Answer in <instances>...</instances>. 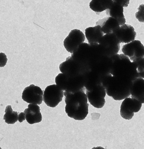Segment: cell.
Instances as JSON below:
<instances>
[{"label":"cell","instance_id":"6da1fadb","mask_svg":"<svg viewBox=\"0 0 144 149\" xmlns=\"http://www.w3.org/2000/svg\"><path fill=\"white\" fill-rule=\"evenodd\" d=\"M86 89L74 93L64 91L65 110L68 117L75 120L85 119L89 114V104Z\"/></svg>","mask_w":144,"mask_h":149},{"label":"cell","instance_id":"7a4b0ae2","mask_svg":"<svg viewBox=\"0 0 144 149\" xmlns=\"http://www.w3.org/2000/svg\"><path fill=\"white\" fill-rule=\"evenodd\" d=\"M132 83L129 79L110 74L103 78L102 85L108 96L115 100L121 101L130 96Z\"/></svg>","mask_w":144,"mask_h":149},{"label":"cell","instance_id":"3957f363","mask_svg":"<svg viewBox=\"0 0 144 149\" xmlns=\"http://www.w3.org/2000/svg\"><path fill=\"white\" fill-rule=\"evenodd\" d=\"M110 57L112 61V75L124 77L132 81L139 78L136 68L127 56L118 54Z\"/></svg>","mask_w":144,"mask_h":149},{"label":"cell","instance_id":"277c9868","mask_svg":"<svg viewBox=\"0 0 144 149\" xmlns=\"http://www.w3.org/2000/svg\"><path fill=\"white\" fill-rule=\"evenodd\" d=\"M55 82L60 89L69 93H76L85 88L83 74L69 77L63 73H59L55 77Z\"/></svg>","mask_w":144,"mask_h":149},{"label":"cell","instance_id":"5b68a950","mask_svg":"<svg viewBox=\"0 0 144 149\" xmlns=\"http://www.w3.org/2000/svg\"><path fill=\"white\" fill-rule=\"evenodd\" d=\"M71 56L83 68L89 70L90 65L93 59L92 47L88 43H82L72 54Z\"/></svg>","mask_w":144,"mask_h":149},{"label":"cell","instance_id":"8992f818","mask_svg":"<svg viewBox=\"0 0 144 149\" xmlns=\"http://www.w3.org/2000/svg\"><path fill=\"white\" fill-rule=\"evenodd\" d=\"M64 97V91L56 84L48 86L44 92L43 100L49 107L55 108L61 102Z\"/></svg>","mask_w":144,"mask_h":149},{"label":"cell","instance_id":"52a82bcc","mask_svg":"<svg viewBox=\"0 0 144 149\" xmlns=\"http://www.w3.org/2000/svg\"><path fill=\"white\" fill-rule=\"evenodd\" d=\"M98 43L103 48L106 56L108 57L118 54L120 50V43L113 33L104 35Z\"/></svg>","mask_w":144,"mask_h":149},{"label":"cell","instance_id":"ba28073f","mask_svg":"<svg viewBox=\"0 0 144 149\" xmlns=\"http://www.w3.org/2000/svg\"><path fill=\"white\" fill-rule=\"evenodd\" d=\"M142 103L131 97L124 100L120 107V115L121 117L127 120H131L134 113H138L141 109Z\"/></svg>","mask_w":144,"mask_h":149},{"label":"cell","instance_id":"9c48e42d","mask_svg":"<svg viewBox=\"0 0 144 149\" xmlns=\"http://www.w3.org/2000/svg\"><path fill=\"white\" fill-rule=\"evenodd\" d=\"M86 37L82 31L79 29L72 30L63 41V46L67 52L72 54L79 45L84 43Z\"/></svg>","mask_w":144,"mask_h":149},{"label":"cell","instance_id":"30bf717a","mask_svg":"<svg viewBox=\"0 0 144 149\" xmlns=\"http://www.w3.org/2000/svg\"><path fill=\"white\" fill-rule=\"evenodd\" d=\"M122 52L123 54L129 57L131 62L144 58V45L139 40H135L124 45L122 47Z\"/></svg>","mask_w":144,"mask_h":149},{"label":"cell","instance_id":"8fae6325","mask_svg":"<svg viewBox=\"0 0 144 149\" xmlns=\"http://www.w3.org/2000/svg\"><path fill=\"white\" fill-rule=\"evenodd\" d=\"M88 100L95 108L100 109L105 106L106 91L102 84L98 86L91 91H86Z\"/></svg>","mask_w":144,"mask_h":149},{"label":"cell","instance_id":"7c38bea8","mask_svg":"<svg viewBox=\"0 0 144 149\" xmlns=\"http://www.w3.org/2000/svg\"><path fill=\"white\" fill-rule=\"evenodd\" d=\"M43 91L41 88L34 84L25 88L22 93V98L30 104L40 105L43 101Z\"/></svg>","mask_w":144,"mask_h":149},{"label":"cell","instance_id":"4fadbf2b","mask_svg":"<svg viewBox=\"0 0 144 149\" xmlns=\"http://www.w3.org/2000/svg\"><path fill=\"white\" fill-rule=\"evenodd\" d=\"M59 70L61 73L69 77L82 75L87 71L73 60L71 56L67 57L66 61L60 65Z\"/></svg>","mask_w":144,"mask_h":149},{"label":"cell","instance_id":"5bb4252c","mask_svg":"<svg viewBox=\"0 0 144 149\" xmlns=\"http://www.w3.org/2000/svg\"><path fill=\"white\" fill-rule=\"evenodd\" d=\"M112 66L111 58L105 56L91 64L89 70L95 72L103 79L110 74Z\"/></svg>","mask_w":144,"mask_h":149},{"label":"cell","instance_id":"9a60e30c","mask_svg":"<svg viewBox=\"0 0 144 149\" xmlns=\"http://www.w3.org/2000/svg\"><path fill=\"white\" fill-rule=\"evenodd\" d=\"M113 34L116 36L119 43L126 44L135 40L136 36L134 28L131 25L126 24L120 26Z\"/></svg>","mask_w":144,"mask_h":149},{"label":"cell","instance_id":"2e32d148","mask_svg":"<svg viewBox=\"0 0 144 149\" xmlns=\"http://www.w3.org/2000/svg\"><path fill=\"white\" fill-rule=\"evenodd\" d=\"M84 87L86 91H91L99 85L102 84L103 78L92 71H86L83 74Z\"/></svg>","mask_w":144,"mask_h":149},{"label":"cell","instance_id":"e0dca14e","mask_svg":"<svg viewBox=\"0 0 144 149\" xmlns=\"http://www.w3.org/2000/svg\"><path fill=\"white\" fill-rule=\"evenodd\" d=\"M99 25L104 34L114 33L120 27L118 22L116 19L109 17H106L98 20L96 25Z\"/></svg>","mask_w":144,"mask_h":149},{"label":"cell","instance_id":"ac0fdd59","mask_svg":"<svg viewBox=\"0 0 144 149\" xmlns=\"http://www.w3.org/2000/svg\"><path fill=\"white\" fill-rule=\"evenodd\" d=\"M40 107L38 105L29 104L27 108L24 111L25 115V120L29 124H34L41 122L42 120L40 112Z\"/></svg>","mask_w":144,"mask_h":149},{"label":"cell","instance_id":"d6986e66","mask_svg":"<svg viewBox=\"0 0 144 149\" xmlns=\"http://www.w3.org/2000/svg\"><path fill=\"white\" fill-rule=\"evenodd\" d=\"M106 14L107 17H111L116 19L120 26L126 24L124 8L114 1L110 7L106 10Z\"/></svg>","mask_w":144,"mask_h":149},{"label":"cell","instance_id":"ffe728a7","mask_svg":"<svg viewBox=\"0 0 144 149\" xmlns=\"http://www.w3.org/2000/svg\"><path fill=\"white\" fill-rule=\"evenodd\" d=\"M131 91V98L139 101L142 104L144 103V79L138 78L132 81Z\"/></svg>","mask_w":144,"mask_h":149},{"label":"cell","instance_id":"44dd1931","mask_svg":"<svg viewBox=\"0 0 144 149\" xmlns=\"http://www.w3.org/2000/svg\"><path fill=\"white\" fill-rule=\"evenodd\" d=\"M104 35L99 25L89 27L85 30V37L90 45L98 43L99 40Z\"/></svg>","mask_w":144,"mask_h":149},{"label":"cell","instance_id":"7402d4cb","mask_svg":"<svg viewBox=\"0 0 144 149\" xmlns=\"http://www.w3.org/2000/svg\"><path fill=\"white\" fill-rule=\"evenodd\" d=\"M113 3L112 0H92L90 2L89 6L91 10L99 15V13L109 9Z\"/></svg>","mask_w":144,"mask_h":149},{"label":"cell","instance_id":"603a6c76","mask_svg":"<svg viewBox=\"0 0 144 149\" xmlns=\"http://www.w3.org/2000/svg\"><path fill=\"white\" fill-rule=\"evenodd\" d=\"M4 116V120L8 124H14L18 120V112L13 111L12 106L9 105L6 107Z\"/></svg>","mask_w":144,"mask_h":149},{"label":"cell","instance_id":"cb8c5ba5","mask_svg":"<svg viewBox=\"0 0 144 149\" xmlns=\"http://www.w3.org/2000/svg\"><path fill=\"white\" fill-rule=\"evenodd\" d=\"M132 63L136 68L139 78H144V58L136 59L132 61Z\"/></svg>","mask_w":144,"mask_h":149},{"label":"cell","instance_id":"d4e9b609","mask_svg":"<svg viewBox=\"0 0 144 149\" xmlns=\"http://www.w3.org/2000/svg\"><path fill=\"white\" fill-rule=\"evenodd\" d=\"M138 11L136 12V19L140 22H144V4L140 5V7L138 8Z\"/></svg>","mask_w":144,"mask_h":149},{"label":"cell","instance_id":"484cf974","mask_svg":"<svg viewBox=\"0 0 144 149\" xmlns=\"http://www.w3.org/2000/svg\"><path fill=\"white\" fill-rule=\"evenodd\" d=\"M7 59L6 55L4 53H0V67H4L7 63Z\"/></svg>","mask_w":144,"mask_h":149},{"label":"cell","instance_id":"4316f807","mask_svg":"<svg viewBox=\"0 0 144 149\" xmlns=\"http://www.w3.org/2000/svg\"><path fill=\"white\" fill-rule=\"evenodd\" d=\"M114 1L121 6L124 8V7H127L128 6L129 3V0H126V1H122V0H114Z\"/></svg>","mask_w":144,"mask_h":149},{"label":"cell","instance_id":"83f0119b","mask_svg":"<svg viewBox=\"0 0 144 149\" xmlns=\"http://www.w3.org/2000/svg\"><path fill=\"white\" fill-rule=\"evenodd\" d=\"M25 120V115L24 113H20L18 116V120L20 123L22 122Z\"/></svg>","mask_w":144,"mask_h":149},{"label":"cell","instance_id":"f1b7e54d","mask_svg":"<svg viewBox=\"0 0 144 149\" xmlns=\"http://www.w3.org/2000/svg\"><path fill=\"white\" fill-rule=\"evenodd\" d=\"M91 149H106L105 148H103L102 147H101V146H98V147H93Z\"/></svg>","mask_w":144,"mask_h":149},{"label":"cell","instance_id":"f546056e","mask_svg":"<svg viewBox=\"0 0 144 149\" xmlns=\"http://www.w3.org/2000/svg\"><path fill=\"white\" fill-rule=\"evenodd\" d=\"M0 149H2L1 148V147H0Z\"/></svg>","mask_w":144,"mask_h":149}]
</instances>
